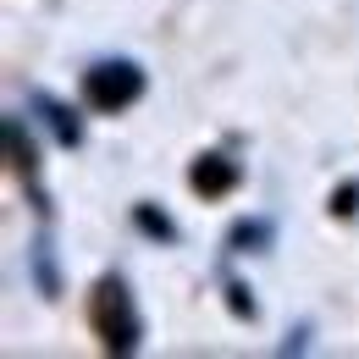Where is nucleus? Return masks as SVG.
Returning a JSON list of instances; mask_svg holds the SVG:
<instances>
[{"instance_id": "obj_1", "label": "nucleus", "mask_w": 359, "mask_h": 359, "mask_svg": "<svg viewBox=\"0 0 359 359\" xmlns=\"http://www.w3.org/2000/svg\"><path fill=\"white\" fill-rule=\"evenodd\" d=\"M89 326L100 337L105 354H138L144 343V315H138V299L122 276H100L89 293Z\"/></svg>"}, {"instance_id": "obj_2", "label": "nucleus", "mask_w": 359, "mask_h": 359, "mask_svg": "<svg viewBox=\"0 0 359 359\" xmlns=\"http://www.w3.org/2000/svg\"><path fill=\"white\" fill-rule=\"evenodd\" d=\"M83 105L100 111V116H122L128 105L144 100L149 89V78H144V67H138L133 55H105V61H89L83 67Z\"/></svg>"}, {"instance_id": "obj_3", "label": "nucleus", "mask_w": 359, "mask_h": 359, "mask_svg": "<svg viewBox=\"0 0 359 359\" xmlns=\"http://www.w3.org/2000/svg\"><path fill=\"white\" fill-rule=\"evenodd\" d=\"M188 182H194V194H205V199H226V194L243 182V166L226 161V155H199V161L188 166Z\"/></svg>"}, {"instance_id": "obj_4", "label": "nucleus", "mask_w": 359, "mask_h": 359, "mask_svg": "<svg viewBox=\"0 0 359 359\" xmlns=\"http://www.w3.org/2000/svg\"><path fill=\"white\" fill-rule=\"evenodd\" d=\"M6 155H11V172L34 188V199H39V210H50L45 188H39V155H34V138L22 133V116H6Z\"/></svg>"}, {"instance_id": "obj_5", "label": "nucleus", "mask_w": 359, "mask_h": 359, "mask_svg": "<svg viewBox=\"0 0 359 359\" xmlns=\"http://www.w3.org/2000/svg\"><path fill=\"white\" fill-rule=\"evenodd\" d=\"M28 105L45 116V128L55 133V144H61V149H78V144H83V122H78V116H72L55 94H28Z\"/></svg>"}, {"instance_id": "obj_6", "label": "nucleus", "mask_w": 359, "mask_h": 359, "mask_svg": "<svg viewBox=\"0 0 359 359\" xmlns=\"http://www.w3.org/2000/svg\"><path fill=\"white\" fill-rule=\"evenodd\" d=\"M271 238H276V226H271L266 216H249V222H232L226 249H232V255H260V249H271Z\"/></svg>"}, {"instance_id": "obj_7", "label": "nucleus", "mask_w": 359, "mask_h": 359, "mask_svg": "<svg viewBox=\"0 0 359 359\" xmlns=\"http://www.w3.org/2000/svg\"><path fill=\"white\" fill-rule=\"evenodd\" d=\"M28 266H34L39 293H45V299H55V293H61V276H55V255H50V238H45V232L34 238V249H28Z\"/></svg>"}, {"instance_id": "obj_8", "label": "nucleus", "mask_w": 359, "mask_h": 359, "mask_svg": "<svg viewBox=\"0 0 359 359\" xmlns=\"http://www.w3.org/2000/svg\"><path fill=\"white\" fill-rule=\"evenodd\" d=\"M133 226L149 243H177V222H172L166 210H155V205H133Z\"/></svg>"}, {"instance_id": "obj_9", "label": "nucleus", "mask_w": 359, "mask_h": 359, "mask_svg": "<svg viewBox=\"0 0 359 359\" xmlns=\"http://www.w3.org/2000/svg\"><path fill=\"white\" fill-rule=\"evenodd\" d=\"M226 304H232L238 320H255V315H260V304L249 299V287H243V282H226Z\"/></svg>"}, {"instance_id": "obj_10", "label": "nucleus", "mask_w": 359, "mask_h": 359, "mask_svg": "<svg viewBox=\"0 0 359 359\" xmlns=\"http://www.w3.org/2000/svg\"><path fill=\"white\" fill-rule=\"evenodd\" d=\"M354 210H359V182H343L332 194V216H354Z\"/></svg>"}]
</instances>
